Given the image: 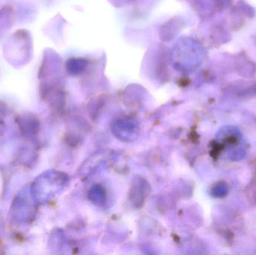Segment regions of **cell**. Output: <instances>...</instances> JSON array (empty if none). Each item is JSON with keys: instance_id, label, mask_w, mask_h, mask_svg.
<instances>
[{"instance_id": "6da1fadb", "label": "cell", "mask_w": 256, "mask_h": 255, "mask_svg": "<svg viewBox=\"0 0 256 255\" xmlns=\"http://www.w3.org/2000/svg\"><path fill=\"white\" fill-rule=\"evenodd\" d=\"M112 131L122 140L132 141L138 136V127L134 121L122 120L114 124Z\"/></svg>"}, {"instance_id": "7a4b0ae2", "label": "cell", "mask_w": 256, "mask_h": 255, "mask_svg": "<svg viewBox=\"0 0 256 255\" xmlns=\"http://www.w3.org/2000/svg\"><path fill=\"white\" fill-rule=\"evenodd\" d=\"M92 201L94 203L99 204L102 203L104 201V192L103 190H100V187H96V188L92 189L91 194H90Z\"/></svg>"}]
</instances>
